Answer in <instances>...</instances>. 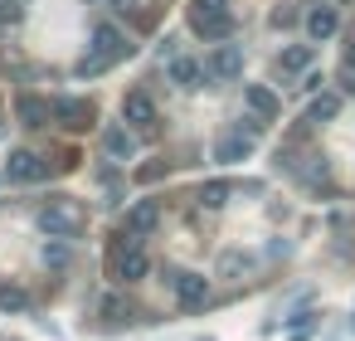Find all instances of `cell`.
Returning <instances> with one entry per match:
<instances>
[{"mask_svg":"<svg viewBox=\"0 0 355 341\" xmlns=\"http://www.w3.org/2000/svg\"><path fill=\"white\" fill-rule=\"evenodd\" d=\"M146 273H151V258H146V249L137 244V234H132V229L112 234V239H107V278H117V283H141Z\"/></svg>","mask_w":355,"mask_h":341,"instance_id":"cell-1","label":"cell"},{"mask_svg":"<svg viewBox=\"0 0 355 341\" xmlns=\"http://www.w3.org/2000/svg\"><path fill=\"white\" fill-rule=\"evenodd\" d=\"M132 49H137V44H132V40H127L117 25H98V30H93V54H88V59H78V74H83V78L107 74L112 64L132 59Z\"/></svg>","mask_w":355,"mask_h":341,"instance_id":"cell-2","label":"cell"},{"mask_svg":"<svg viewBox=\"0 0 355 341\" xmlns=\"http://www.w3.org/2000/svg\"><path fill=\"white\" fill-rule=\"evenodd\" d=\"M185 20L200 40H229L234 30V10H229V0H190L185 6Z\"/></svg>","mask_w":355,"mask_h":341,"instance_id":"cell-3","label":"cell"},{"mask_svg":"<svg viewBox=\"0 0 355 341\" xmlns=\"http://www.w3.org/2000/svg\"><path fill=\"white\" fill-rule=\"evenodd\" d=\"M83 224H88V215L69 200H54V205L40 210V229L54 234V239H73V234H83Z\"/></svg>","mask_w":355,"mask_h":341,"instance_id":"cell-4","label":"cell"},{"mask_svg":"<svg viewBox=\"0 0 355 341\" xmlns=\"http://www.w3.org/2000/svg\"><path fill=\"white\" fill-rule=\"evenodd\" d=\"M54 122H59L64 132H88V127L98 122V103H93V98H59V103H54Z\"/></svg>","mask_w":355,"mask_h":341,"instance_id":"cell-5","label":"cell"},{"mask_svg":"<svg viewBox=\"0 0 355 341\" xmlns=\"http://www.w3.org/2000/svg\"><path fill=\"white\" fill-rule=\"evenodd\" d=\"M15 117H20V127L40 132V127L54 122V103H44L40 93H20V98H15Z\"/></svg>","mask_w":355,"mask_h":341,"instance_id":"cell-6","label":"cell"},{"mask_svg":"<svg viewBox=\"0 0 355 341\" xmlns=\"http://www.w3.org/2000/svg\"><path fill=\"white\" fill-rule=\"evenodd\" d=\"M122 122L137 127V132H156V103H151L141 88L127 93V98H122Z\"/></svg>","mask_w":355,"mask_h":341,"instance_id":"cell-7","label":"cell"},{"mask_svg":"<svg viewBox=\"0 0 355 341\" xmlns=\"http://www.w3.org/2000/svg\"><path fill=\"white\" fill-rule=\"evenodd\" d=\"M171 283H175V297H180L185 312H195V307L209 302V278H200V273H175Z\"/></svg>","mask_w":355,"mask_h":341,"instance_id":"cell-8","label":"cell"},{"mask_svg":"<svg viewBox=\"0 0 355 341\" xmlns=\"http://www.w3.org/2000/svg\"><path fill=\"white\" fill-rule=\"evenodd\" d=\"M132 317H137V307H132L122 292H103V297H98V326H112V331H117V326H127Z\"/></svg>","mask_w":355,"mask_h":341,"instance_id":"cell-9","label":"cell"},{"mask_svg":"<svg viewBox=\"0 0 355 341\" xmlns=\"http://www.w3.org/2000/svg\"><path fill=\"white\" fill-rule=\"evenodd\" d=\"M205 74H209V78H239V74H243V49H239V44H219V49L209 54Z\"/></svg>","mask_w":355,"mask_h":341,"instance_id":"cell-10","label":"cell"},{"mask_svg":"<svg viewBox=\"0 0 355 341\" xmlns=\"http://www.w3.org/2000/svg\"><path fill=\"white\" fill-rule=\"evenodd\" d=\"M6 176H10V181H20V185H35V181H44V176H49V166H44V156H35V151H15V156H10V166H6Z\"/></svg>","mask_w":355,"mask_h":341,"instance_id":"cell-11","label":"cell"},{"mask_svg":"<svg viewBox=\"0 0 355 341\" xmlns=\"http://www.w3.org/2000/svg\"><path fill=\"white\" fill-rule=\"evenodd\" d=\"M243 103H248V113H253L258 122H272V117H277V93L263 88V83H248V88H243Z\"/></svg>","mask_w":355,"mask_h":341,"instance_id":"cell-12","label":"cell"},{"mask_svg":"<svg viewBox=\"0 0 355 341\" xmlns=\"http://www.w3.org/2000/svg\"><path fill=\"white\" fill-rule=\"evenodd\" d=\"M336 30H340V15H336L331 6H316V10L306 15V35H311L316 44H321V40H331Z\"/></svg>","mask_w":355,"mask_h":341,"instance_id":"cell-13","label":"cell"},{"mask_svg":"<svg viewBox=\"0 0 355 341\" xmlns=\"http://www.w3.org/2000/svg\"><path fill=\"white\" fill-rule=\"evenodd\" d=\"M205 78H209V74H205V64H195V59H171V83H175V88H185V93H190V88H200Z\"/></svg>","mask_w":355,"mask_h":341,"instance_id":"cell-14","label":"cell"},{"mask_svg":"<svg viewBox=\"0 0 355 341\" xmlns=\"http://www.w3.org/2000/svg\"><path fill=\"white\" fill-rule=\"evenodd\" d=\"M248 151H253V142H248L243 132H229V137H219V142H214V161H224V166L243 161Z\"/></svg>","mask_w":355,"mask_h":341,"instance_id":"cell-15","label":"cell"},{"mask_svg":"<svg viewBox=\"0 0 355 341\" xmlns=\"http://www.w3.org/2000/svg\"><path fill=\"white\" fill-rule=\"evenodd\" d=\"M103 151H107L112 161H127V156H132V137H127V127L107 122V127H103Z\"/></svg>","mask_w":355,"mask_h":341,"instance_id":"cell-16","label":"cell"},{"mask_svg":"<svg viewBox=\"0 0 355 341\" xmlns=\"http://www.w3.org/2000/svg\"><path fill=\"white\" fill-rule=\"evenodd\" d=\"M156 224H161V205H156V200H141V205L127 215V229H132V234H151Z\"/></svg>","mask_w":355,"mask_h":341,"instance_id":"cell-17","label":"cell"},{"mask_svg":"<svg viewBox=\"0 0 355 341\" xmlns=\"http://www.w3.org/2000/svg\"><path fill=\"white\" fill-rule=\"evenodd\" d=\"M311 59H316L311 44H292V49L277 54V69H282V74H302V69H311Z\"/></svg>","mask_w":355,"mask_h":341,"instance_id":"cell-18","label":"cell"},{"mask_svg":"<svg viewBox=\"0 0 355 341\" xmlns=\"http://www.w3.org/2000/svg\"><path fill=\"white\" fill-rule=\"evenodd\" d=\"M78 161H83V151H78V147H54L44 166H49V176H64V171H78Z\"/></svg>","mask_w":355,"mask_h":341,"instance_id":"cell-19","label":"cell"},{"mask_svg":"<svg viewBox=\"0 0 355 341\" xmlns=\"http://www.w3.org/2000/svg\"><path fill=\"white\" fill-rule=\"evenodd\" d=\"M229 195H234V185H229V181H209V185H200V205H205V210L229 205Z\"/></svg>","mask_w":355,"mask_h":341,"instance_id":"cell-20","label":"cell"},{"mask_svg":"<svg viewBox=\"0 0 355 341\" xmlns=\"http://www.w3.org/2000/svg\"><path fill=\"white\" fill-rule=\"evenodd\" d=\"M248 268H253V258H248V253H239V249L219 253V278H243Z\"/></svg>","mask_w":355,"mask_h":341,"instance_id":"cell-21","label":"cell"},{"mask_svg":"<svg viewBox=\"0 0 355 341\" xmlns=\"http://www.w3.org/2000/svg\"><path fill=\"white\" fill-rule=\"evenodd\" d=\"M336 113H340V98H336V93H321V98L311 103V113H306V122H331Z\"/></svg>","mask_w":355,"mask_h":341,"instance_id":"cell-22","label":"cell"},{"mask_svg":"<svg viewBox=\"0 0 355 341\" xmlns=\"http://www.w3.org/2000/svg\"><path fill=\"white\" fill-rule=\"evenodd\" d=\"M44 263H49L54 273H59V268H69V263H73V244H69V239H54V244L44 249Z\"/></svg>","mask_w":355,"mask_h":341,"instance_id":"cell-23","label":"cell"},{"mask_svg":"<svg viewBox=\"0 0 355 341\" xmlns=\"http://www.w3.org/2000/svg\"><path fill=\"white\" fill-rule=\"evenodd\" d=\"M0 307H6V312H25L30 307V292L15 288V283H0Z\"/></svg>","mask_w":355,"mask_h":341,"instance_id":"cell-24","label":"cell"},{"mask_svg":"<svg viewBox=\"0 0 355 341\" xmlns=\"http://www.w3.org/2000/svg\"><path fill=\"white\" fill-rule=\"evenodd\" d=\"M112 10H117L122 20H141V25H151V15L137 6V0H112Z\"/></svg>","mask_w":355,"mask_h":341,"instance_id":"cell-25","label":"cell"},{"mask_svg":"<svg viewBox=\"0 0 355 341\" xmlns=\"http://www.w3.org/2000/svg\"><path fill=\"white\" fill-rule=\"evenodd\" d=\"M20 20H25V10L15 6V0H0V30H15Z\"/></svg>","mask_w":355,"mask_h":341,"instance_id":"cell-26","label":"cell"},{"mask_svg":"<svg viewBox=\"0 0 355 341\" xmlns=\"http://www.w3.org/2000/svg\"><path fill=\"white\" fill-rule=\"evenodd\" d=\"M311 326H316V317H311V312H297V317H292V326H287V331H292V341H302V336H306V331H311Z\"/></svg>","mask_w":355,"mask_h":341,"instance_id":"cell-27","label":"cell"},{"mask_svg":"<svg viewBox=\"0 0 355 341\" xmlns=\"http://www.w3.org/2000/svg\"><path fill=\"white\" fill-rule=\"evenodd\" d=\"M20 64H25V59H20L15 49H0V74H15Z\"/></svg>","mask_w":355,"mask_h":341,"instance_id":"cell-28","label":"cell"},{"mask_svg":"<svg viewBox=\"0 0 355 341\" xmlns=\"http://www.w3.org/2000/svg\"><path fill=\"white\" fill-rule=\"evenodd\" d=\"M345 78H355V44L345 49Z\"/></svg>","mask_w":355,"mask_h":341,"instance_id":"cell-29","label":"cell"},{"mask_svg":"<svg viewBox=\"0 0 355 341\" xmlns=\"http://www.w3.org/2000/svg\"><path fill=\"white\" fill-rule=\"evenodd\" d=\"M200 341H214V336H200Z\"/></svg>","mask_w":355,"mask_h":341,"instance_id":"cell-30","label":"cell"},{"mask_svg":"<svg viewBox=\"0 0 355 341\" xmlns=\"http://www.w3.org/2000/svg\"><path fill=\"white\" fill-rule=\"evenodd\" d=\"M350 331H355V317H350Z\"/></svg>","mask_w":355,"mask_h":341,"instance_id":"cell-31","label":"cell"}]
</instances>
